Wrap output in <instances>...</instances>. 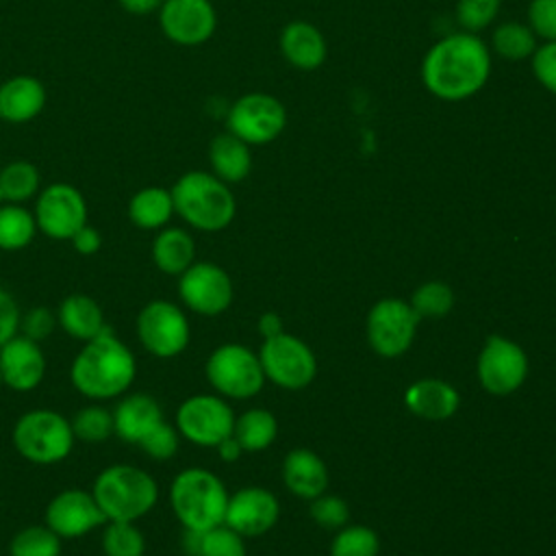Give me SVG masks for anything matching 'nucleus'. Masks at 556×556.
Segmentation results:
<instances>
[{"label":"nucleus","instance_id":"obj_36","mask_svg":"<svg viewBox=\"0 0 556 556\" xmlns=\"http://www.w3.org/2000/svg\"><path fill=\"white\" fill-rule=\"evenodd\" d=\"M72 432L74 439L85 441V443H102L106 441L113 432V413L106 410L104 406L91 404L80 408L74 417H72Z\"/></svg>","mask_w":556,"mask_h":556},{"label":"nucleus","instance_id":"obj_22","mask_svg":"<svg viewBox=\"0 0 556 556\" xmlns=\"http://www.w3.org/2000/svg\"><path fill=\"white\" fill-rule=\"evenodd\" d=\"M46 106V87L39 78L20 74L0 85V119L24 124L35 119Z\"/></svg>","mask_w":556,"mask_h":556},{"label":"nucleus","instance_id":"obj_1","mask_svg":"<svg viewBox=\"0 0 556 556\" xmlns=\"http://www.w3.org/2000/svg\"><path fill=\"white\" fill-rule=\"evenodd\" d=\"M426 91L445 102L476 96L491 76V50L473 33H452L428 48L421 59Z\"/></svg>","mask_w":556,"mask_h":556},{"label":"nucleus","instance_id":"obj_8","mask_svg":"<svg viewBox=\"0 0 556 556\" xmlns=\"http://www.w3.org/2000/svg\"><path fill=\"white\" fill-rule=\"evenodd\" d=\"M287 126L285 104L263 91L237 98L226 115V128L248 146H265L274 141Z\"/></svg>","mask_w":556,"mask_h":556},{"label":"nucleus","instance_id":"obj_7","mask_svg":"<svg viewBox=\"0 0 556 556\" xmlns=\"http://www.w3.org/2000/svg\"><path fill=\"white\" fill-rule=\"evenodd\" d=\"M206 378L217 393L235 400L256 395L265 382L258 356L239 343H226L211 352Z\"/></svg>","mask_w":556,"mask_h":556},{"label":"nucleus","instance_id":"obj_24","mask_svg":"<svg viewBox=\"0 0 556 556\" xmlns=\"http://www.w3.org/2000/svg\"><path fill=\"white\" fill-rule=\"evenodd\" d=\"M404 402L424 419H447L456 413L460 397L452 384L437 378H424L406 389Z\"/></svg>","mask_w":556,"mask_h":556},{"label":"nucleus","instance_id":"obj_44","mask_svg":"<svg viewBox=\"0 0 556 556\" xmlns=\"http://www.w3.org/2000/svg\"><path fill=\"white\" fill-rule=\"evenodd\" d=\"M56 326V315L46 308V306H37V308H30L22 319H20V328H22V334L33 339V341H43L50 337V332L54 330Z\"/></svg>","mask_w":556,"mask_h":556},{"label":"nucleus","instance_id":"obj_42","mask_svg":"<svg viewBox=\"0 0 556 556\" xmlns=\"http://www.w3.org/2000/svg\"><path fill=\"white\" fill-rule=\"evenodd\" d=\"M530 65L536 83L556 96V39L536 46L534 54L530 56Z\"/></svg>","mask_w":556,"mask_h":556},{"label":"nucleus","instance_id":"obj_14","mask_svg":"<svg viewBox=\"0 0 556 556\" xmlns=\"http://www.w3.org/2000/svg\"><path fill=\"white\" fill-rule=\"evenodd\" d=\"M528 374L526 352L510 339L491 334L478 356V378L493 395H508L521 387Z\"/></svg>","mask_w":556,"mask_h":556},{"label":"nucleus","instance_id":"obj_4","mask_svg":"<svg viewBox=\"0 0 556 556\" xmlns=\"http://www.w3.org/2000/svg\"><path fill=\"white\" fill-rule=\"evenodd\" d=\"M91 493L106 521H137L156 504L159 486L141 467L111 465L96 476Z\"/></svg>","mask_w":556,"mask_h":556},{"label":"nucleus","instance_id":"obj_49","mask_svg":"<svg viewBox=\"0 0 556 556\" xmlns=\"http://www.w3.org/2000/svg\"><path fill=\"white\" fill-rule=\"evenodd\" d=\"M241 452H243V447L239 445V441H237L232 434L226 437V439L217 445V454H219L222 460H226V463L237 460V458L241 456Z\"/></svg>","mask_w":556,"mask_h":556},{"label":"nucleus","instance_id":"obj_15","mask_svg":"<svg viewBox=\"0 0 556 556\" xmlns=\"http://www.w3.org/2000/svg\"><path fill=\"white\" fill-rule=\"evenodd\" d=\"M178 295L187 308L200 315H219L232 302V280L215 263H191L178 280Z\"/></svg>","mask_w":556,"mask_h":556},{"label":"nucleus","instance_id":"obj_21","mask_svg":"<svg viewBox=\"0 0 556 556\" xmlns=\"http://www.w3.org/2000/svg\"><path fill=\"white\" fill-rule=\"evenodd\" d=\"M113 413V432L126 443H139L154 426L163 421L159 402L148 393L124 395Z\"/></svg>","mask_w":556,"mask_h":556},{"label":"nucleus","instance_id":"obj_11","mask_svg":"<svg viewBox=\"0 0 556 556\" xmlns=\"http://www.w3.org/2000/svg\"><path fill=\"white\" fill-rule=\"evenodd\" d=\"M258 361L265 378L285 389L306 387L317 371V361L311 348L287 332L265 339L258 352Z\"/></svg>","mask_w":556,"mask_h":556},{"label":"nucleus","instance_id":"obj_20","mask_svg":"<svg viewBox=\"0 0 556 556\" xmlns=\"http://www.w3.org/2000/svg\"><path fill=\"white\" fill-rule=\"evenodd\" d=\"M278 48L289 65L304 72L321 67L328 54L326 37L321 35V30L304 20H293L280 30Z\"/></svg>","mask_w":556,"mask_h":556},{"label":"nucleus","instance_id":"obj_37","mask_svg":"<svg viewBox=\"0 0 556 556\" xmlns=\"http://www.w3.org/2000/svg\"><path fill=\"white\" fill-rule=\"evenodd\" d=\"M330 556H378V536L367 526H350L337 532Z\"/></svg>","mask_w":556,"mask_h":556},{"label":"nucleus","instance_id":"obj_3","mask_svg":"<svg viewBox=\"0 0 556 556\" xmlns=\"http://www.w3.org/2000/svg\"><path fill=\"white\" fill-rule=\"evenodd\" d=\"M169 191L174 200V213H178L189 226L198 230H224L235 217V195L228 185L213 172H187L174 182Z\"/></svg>","mask_w":556,"mask_h":556},{"label":"nucleus","instance_id":"obj_17","mask_svg":"<svg viewBox=\"0 0 556 556\" xmlns=\"http://www.w3.org/2000/svg\"><path fill=\"white\" fill-rule=\"evenodd\" d=\"M106 523L91 491L65 489L46 506V526L61 539H78Z\"/></svg>","mask_w":556,"mask_h":556},{"label":"nucleus","instance_id":"obj_33","mask_svg":"<svg viewBox=\"0 0 556 556\" xmlns=\"http://www.w3.org/2000/svg\"><path fill=\"white\" fill-rule=\"evenodd\" d=\"M39 191V169L30 161H11L0 169V202L24 204Z\"/></svg>","mask_w":556,"mask_h":556},{"label":"nucleus","instance_id":"obj_35","mask_svg":"<svg viewBox=\"0 0 556 556\" xmlns=\"http://www.w3.org/2000/svg\"><path fill=\"white\" fill-rule=\"evenodd\" d=\"M104 556H143L146 536L135 521H106L102 532Z\"/></svg>","mask_w":556,"mask_h":556},{"label":"nucleus","instance_id":"obj_2","mask_svg":"<svg viewBox=\"0 0 556 556\" xmlns=\"http://www.w3.org/2000/svg\"><path fill=\"white\" fill-rule=\"evenodd\" d=\"M135 374V354L111 332V328L85 341L70 367L74 389L89 400H111L126 393Z\"/></svg>","mask_w":556,"mask_h":556},{"label":"nucleus","instance_id":"obj_6","mask_svg":"<svg viewBox=\"0 0 556 556\" xmlns=\"http://www.w3.org/2000/svg\"><path fill=\"white\" fill-rule=\"evenodd\" d=\"M13 447L22 458L35 465H54L70 456L74 432L70 419L52 408H35L24 413L11 432Z\"/></svg>","mask_w":556,"mask_h":556},{"label":"nucleus","instance_id":"obj_41","mask_svg":"<svg viewBox=\"0 0 556 556\" xmlns=\"http://www.w3.org/2000/svg\"><path fill=\"white\" fill-rule=\"evenodd\" d=\"M526 24L541 41L556 39V0H530Z\"/></svg>","mask_w":556,"mask_h":556},{"label":"nucleus","instance_id":"obj_30","mask_svg":"<svg viewBox=\"0 0 556 556\" xmlns=\"http://www.w3.org/2000/svg\"><path fill=\"white\" fill-rule=\"evenodd\" d=\"M185 545L193 556H245L243 536L226 523L204 532L187 530Z\"/></svg>","mask_w":556,"mask_h":556},{"label":"nucleus","instance_id":"obj_26","mask_svg":"<svg viewBox=\"0 0 556 556\" xmlns=\"http://www.w3.org/2000/svg\"><path fill=\"white\" fill-rule=\"evenodd\" d=\"M208 163L211 172L226 185L241 182L252 169V152L243 139L226 130L213 137L208 146Z\"/></svg>","mask_w":556,"mask_h":556},{"label":"nucleus","instance_id":"obj_23","mask_svg":"<svg viewBox=\"0 0 556 556\" xmlns=\"http://www.w3.org/2000/svg\"><path fill=\"white\" fill-rule=\"evenodd\" d=\"M282 478L287 489L304 500H315L328 484L324 460L311 450H293L282 463Z\"/></svg>","mask_w":556,"mask_h":556},{"label":"nucleus","instance_id":"obj_19","mask_svg":"<svg viewBox=\"0 0 556 556\" xmlns=\"http://www.w3.org/2000/svg\"><path fill=\"white\" fill-rule=\"evenodd\" d=\"M43 374L46 356L37 341L15 334L0 348V376L4 387L26 393L43 380Z\"/></svg>","mask_w":556,"mask_h":556},{"label":"nucleus","instance_id":"obj_40","mask_svg":"<svg viewBox=\"0 0 556 556\" xmlns=\"http://www.w3.org/2000/svg\"><path fill=\"white\" fill-rule=\"evenodd\" d=\"M178 441H180V432L167 424L165 419L154 426L137 445L154 460H167L178 452Z\"/></svg>","mask_w":556,"mask_h":556},{"label":"nucleus","instance_id":"obj_38","mask_svg":"<svg viewBox=\"0 0 556 556\" xmlns=\"http://www.w3.org/2000/svg\"><path fill=\"white\" fill-rule=\"evenodd\" d=\"M500 7L502 0H456L454 15L465 33L478 35L495 22Z\"/></svg>","mask_w":556,"mask_h":556},{"label":"nucleus","instance_id":"obj_45","mask_svg":"<svg viewBox=\"0 0 556 556\" xmlns=\"http://www.w3.org/2000/svg\"><path fill=\"white\" fill-rule=\"evenodd\" d=\"M20 308H17V302L13 300V295L4 289H0V348L17 334V328H20Z\"/></svg>","mask_w":556,"mask_h":556},{"label":"nucleus","instance_id":"obj_12","mask_svg":"<svg viewBox=\"0 0 556 556\" xmlns=\"http://www.w3.org/2000/svg\"><path fill=\"white\" fill-rule=\"evenodd\" d=\"M417 311L397 298H384L367 315V339L374 352L393 358L404 354L415 337L419 324Z\"/></svg>","mask_w":556,"mask_h":556},{"label":"nucleus","instance_id":"obj_32","mask_svg":"<svg viewBox=\"0 0 556 556\" xmlns=\"http://www.w3.org/2000/svg\"><path fill=\"white\" fill-rule=\"evenodd\" d=\"M37 232L35 215L22 204L0 202V250H22Z\"/></svg>","mask_w":556,"mask_h":556},{"label":"nucleus","instance_id":"obj_46","mask_svg":"<svg viewBox=\"0 0 556 556\" xmlns=\"http://www.w3.org/2000/svg\"><path fill=\"white\" fill-rule=\"evenodd\" d=\"M72 245H74V250L78 252V254H83V256H91V254H96L98 250H100V245H102V237H100V232L93 228V226H89V224H85V226H80L74 235H72Z\"/></svg>","mask_w":556,"mask_h":556},{"label":"nucleus","instance_id":"obj_27","mask_svg":"<svg viewBox=\"0 0 556 556\" xmlns=\"http://www.w3.org/2000/svg\"><path fill=\"white\" fill-rule=\"evenodd\" d=\"M195 258L193 237L182 228H161L152 241V261L167 276H180Z\"/></svg>","mask_w":556,"mask_h":556},{"label":"nucleus","instance_id":"obj_48","mask_svg":"<svg viewBox=\"0 0 556 556\" xmlns=\"http://www.w3.org/2000/svg\"><path fill=\"white\" fill-rule=\"evenodd\" d=\"M258 330H261V334H263L265 339H271V337H276V334L282 332V319H280L276 313H265V315H261V319H258Z\"/></svg>","mask_w":556,"mask_h":556},{"label":"nucleus","instance_id":"obj_29","mask_svg":"<svg viewBox=\"0 0 556 556\" xmlns=\"http://www.w3.org/2000/svg\"><path fill=\"white\" fill-rule=\"evenodd\" d=\"M536 35L526 22H502L491 33V54L504 61H526L536 50Z\"/></svg>","mask_w":556,"mask_h":556},{"label":"nucleus","instance_id":"obj_10","mask_svg":"<svg viewBox=\"0 0 556 556\" xmlns=\"http://www.w3.org/2000/svg\"><path fill=\"white\" fill-rule=\"evenodd\" d=\"M232 408L219 395H191L176 410V430L202 447H217L232 434Z\"/></svg>","mask_w":556,"mask_h":556},{"label":"nucleus","instance_id":"obj_28","mask_svg":"<svg viewBox=\"0 0 556 556\" xmlns=\"http://www.w3.org/2000/svg\"><path fill=\"white\" fill-rule=\"evenodd\" d=\"M172 215L174 200L165 187H143L128 202V217L141 230H161Z\"/></svg>","mask_w":556,"mask_h":556},{"label":"nucleus","instance_id":"obj_47","mask_svg":"<svg viewBox=\"0 0 556 556\" xmlns=\"http://www.w3.org/2000/svg\"><path fill=\"white\" fill-rule=\"evenodd\" d=\"M163 0H119V7L132 15H148L159 11Z\"/></svg>","mask_w":556,"mask_h":556},{"label":"nucleus","instance_id":"obj_13","mask_svg":"<svg viewBox=\"0 0 556 556\" xmlns=\"http://www.w3.org/2000/svg\"><path fill=\"white\" fill-rule=\"evenodd\" d=\"M37 230L56 241H70L87 224V202L83 193L67 182H52L37 193L35 202Z\"/></svg>","mask_w":556,"mask_h":556},{"label":"nucleus","instance_id":"obj_50","mask_svg":"<svg viewBox=\"0 0 556 556\" xmlns=\"http://www.w3.org/2000/svg\"><path fill=\"white\" fill-rule=\"evenodd\" d=\"M0 387H2V376H0Z\"/></svg>","mask_w":556,"mask_h":556},{"label":"nucleus","instance_id":"obj_5","mask_svg":"<svg viewBox=\"0 0 556 556\" xmlns=\"http://www.w3.org/2000/svg\"><path fill=\"white\" fill-rule=\"evenodd\" d=\"M169 504L185 530L204 532L224 523L228 493L215 473L189 467L172 480Z\"/></svg>","mask_w":556,"mask_h":556},{"label":"nucleus","instance_id":"obj_16","mask_svg":"<svg viewBox=\"0 0 556 556\" xmlns=\"http://www.w3.org/2000/svg\"><path fill=\"white\" fill-rule=\"evenodd\" d=\"M163 35L178 46H200L217 28V13L211 0H163L159 9Z\"/></svg>","mask_w":556,"mask_h":556},{"label":"nucleus","instance_id":"obj_34","mask_svg":"<svg viewBox=\"0 0 556 556\" xmlns=\"http://www.w3.org/2000/svg\"><path fill=\"white\" fill-rule=\"evenodd\" d=\"M9 556H61V536L46 523L26 526L11 539Z\"/></svg>","mask_w":556,"mask_h":556},{"label":"nucleus","instance_id":"obj_43","mask_svg":"<svg viewBox=\"0 0 556 556\" xmlns=\"http://www.w3.org/2000/svg\"><path fill=\"white\" fill-rule=\"evenodd\" d=\"M311 517L324 528H341L348 517V504L337 495H317L311 504Z\"/></svg>","mask_w":556,"mask_h":556},{"label":"nucleus","instance_id":"obj_9","mask_svg":"<svg viewBox=\"0 0 556 556\" xmlns=\"http://www.w3.org/2000/svg\"><path fill=\"white\" fill-rule=\"evenodd\" d=\"M137 337L156 358L178 356L191 337L187 315L169 300H152L137 315Z\"/></svg>","mask_w":556,"mask_h":556},{"label":"nucleus","instance_id":"obj_31","mask_svg":"<svg viewBox=\"0 0 556 556\" xmlns=\"http://www.w3.org/2000/svg\"><path fill=\"white\" fill-rule=\"evenodd\" d=\"M278 424L269 410L250 408L235 419L232 437L239 441L243 452H261L269 447L276 439Z\"/></svg>","mask_w":556,"mask_h":556},{"label":"nucleus","instance_id":"obj_25","mask_svg":"<svg viewBox=\"0 0 556 556\" xmlns=\"http://www.w3.org/2000/svg\"><path fill=\"white\" fill-rule=\"evenodd\" d=\"M56 324L74 339L89 341L98 334H102L109 326L104 321V313L100 304L85 295V293H72L67 295L56 311Z\"/></svg>","mask_w":556,"mask_h":556},{"label":"nucleus","instance_id":"obj_18","mask_svg":"<svg viewBox=\"0 0 556 556\" xmlns=\"http://www.w3.org/2000/svg\"><path fill=\"white\" fill-rule=\"evenodd\" d=\"M280 506L274 493L261 486H245L228 495L224 523L241 536H261L278 519Z\"/></svg>","mask_w":556,"mask_h":556},{"label":"nucleus","instance_id":"obj_39","mask_svg":"<svg viewBox=\"0 0 556 556\" xmlns=\"http://www.w3.org/2000/svg\"><path fill=\"white\" fill-rule=\"evenodd\" d=\"M410 306L419 317H443L454 306V293L445 282L432 280L421 285L410 300Z\"/></svg>","mask_w":556,"mask_h":556}]
</instances>
